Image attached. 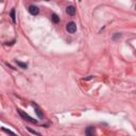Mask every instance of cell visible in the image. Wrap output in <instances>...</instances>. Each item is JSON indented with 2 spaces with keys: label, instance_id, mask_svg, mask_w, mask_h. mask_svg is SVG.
Here are the masks:
<instances>
[{
  "label": "cell",
  "instance_id": "6da1fadb",
  "mask_svg": "<svg viewBox=\"0 0 136 136\" xmlns=\"http://www.w3.org/2000/svg\"><path fill=\"white\" fill-rule=\"evenodd\" d=\"M18 111V114L20 115V117L22 118V119H25V120H27V121H29V122H31V123H36L37 122V120H35V119H33L31 116H29L27 113H25V112H22L21 110H17Z\"/></svg>",
  "mask_w": 136,
  "mask_h": 136
},
{
  "label": "cell",
  "instance_id": "7a4b0ae2",
  "mask_svg": "<svg viewBox=\"0 0 136 136\" xmlns=\"http://www.w3.org/2000/svg\"><path fill=\"white\" fill-rule=\"evenodd\" d=\"M66 30H67V32H69V33H75V32H77V25L74 21L68 22L66 25Z\"/></svg>",
  "mask_w": 136,
  "mask_h": 136
},
{
  "label": "cell",
  "instance_id": "3957f363",
  "mask_svg": "<svg viewBox=\"0 0 136 136\" xmlns=\"http://www.w3.org/2000/svg\"><path fill=\"white\" fill-rule=\"evenodd\" d=\"M29 13L31 14V15H33V16H36V15H38V13H40V9H38L37 7H35V6H31V7H29Z\"/></svg>",
  "mask_w": 136,
  "mask_h": 136
},
{
  "label": "cell",
  "instance_id": "277c9868",
  "mask_svg": "<svg viewBox=\"0 0 136 136\" xmlns=\"http://www.w3.org/2000/svg\"><path fill=\"white\" fill-rule=\"evenodd\" d=\"M32 105L34 106V111H35V113H36V115L38 116V118H40V119H44V114L42 113V112H41V110L40 109H38L37 108V106H36V104H34V103H32Z\"/></svg>",
  "mask_w": 136,
  "mask_h": 136
},
{
  "label": "cell",
  "instance_id": "5b68a950",
  "mask_svg": "<svg viewBox=\"0 0 136 136\" xmlns=\"http://www.w3.org/2000/svg\"><path fill=\"white\" fill-rule=\"evenodd\" d=\"M66 12L68 15H70V16H74L75 14H76V9L75 7H72V6H69V7H67L66 8Z\"/></svg>",
  "mask_w": 136,
  "mask_h": 136
},
{
  "label": "cell",
  "instance_id": "8992f818",
  "mask_svg": "<svg viewBox=\"0 0 136 136\" xmlns=\"http://www.w3.org/2000/svg\"><path fill=\"white\" fill-rule=\"evenodd\" d=\"M85 134H86L87 136L94 135V134H95V128H94V127H88V128L86 129V131H85Z\"/></svg>",
  "mask_w": 136,
  "mask_h": 136
},
{
  "label": "cell",
  "instance_id": "52a82bcc",
  "mask_svg": "<svg viewBox=\"0 0 136 136\" xmlns=\"http://www.w3.org/2000/svg\"><path fill=\"white\" fill-rule=\"evenodd\" d=\"M10 16H11V18H12V21L15 23L16 22V16H15V9H12V11H11V13H10Z\"/></svg>",
  "mask_w": 136,
  "mask_h": 136
},
{
  "label": "cell",
  "instance_id": "ba28073f",
  "mask_svg": "<svg viewBox=\"0 0 136 136\" xmlns=\"http://www.w3.org/2000/svg\"><path fill=\"white\" fill-rule=\"evenodd\" d=\"M51 19H52V21L54 22V23H57L60 21V17L56 15V14H52V16H51Z\"/></svg>",
  "mask_w": 136,
  "mask_h": 136
},
{
  "label": "cell",
  "instance_id": "9c48e42d",
  "mask_svg": "<svg viewBox=\"0 0 136 136\" xmlns=\"http://www.w3.org/2000/svg\"><path fill=\"white\" fill-rule=\"evenodd\" d=\"M16 64L20 68H22V69H27V67H28V65L26 64V63H22V62H19V61H16Z\"/></svg>",
  "mask_w": 136,
  "mask_h": 136
},
{
  "label": "cell",
  "instance_id": "30bf717a",
  "mask_svg": "<svg viewBox=\"0 0 136 136\" xmlns=\"http://www.w3.org/2000/svg\"><path fill=\"white\" fill-rule=\"evenodd\" d=\"M2 131H4V132H7V133H9V134L15 135V132H13V131H11V130H8V129H6V128H2Z\"/></svg>",
  "mask_w": 136,
  "mask_h": 136
},
{
  "label": "cell",
  "instance_id": "8fae6325",
  "mask_svg": "<svg viewBox=\"0 0 136 136\" xmlns=\"http://www.w3.org/2000/svg\"><path fill=\"white\" fill-rule=\"evenodd\" d=\"M28 131H29V132H30V133H32V134H35V135H41L40 133H38V132H35V131H33V130H31L30 128H28Z\"/></svg>",
  "mask_w": 136,
  "mask_h": 136
},
{
  "label": "cell",
  "instance_id": "7c38bea8",
  "mask_svg": "<svg viewBox=\"0 0 136 136\" xmlns=\"http://www.w3.org/2000/svg\"><path fill=\"white\" fill-rule=\"evenodd\" d=\"M46 1H50V0H46Z\"/></svg>",
  "mask_w": 136,
  "mask_h": 136
},
{
  "label": "cell",
  "instance_id": "4fadbf2b",
  "mask_svg": "<svg viewBox=\"0 0 136 136\" xmlns=\"http://www.w3.org/2000/svg\"><path fill=\"white\" fill-rule=\"evenodd\" d=\"M0 1H3V0H0Z\"/></svg>",
  "mask_w": 136,
  "mask_h": 136
},
{
  "label": "cell",
  "instance_id": "5bb4252c",
  "mask_svg": "<svg viewBox=\"0 0 136 136\" xmlns=\"http://www.w3.org/2000/svg\"><path fill=\"white\" fill-rule=\"evenodd\" d=\"M79 1H81V0H79Z\"/></svg>",
  "mask_w": 136,
  "mask_h": 136
}]
</instances>
